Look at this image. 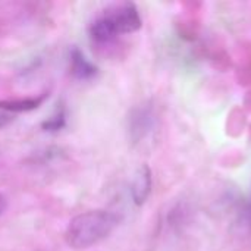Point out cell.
<instances>
[{
    "instance_id": "obj_8",
    "label": "cell",
    "mask_w": 251,
    "mask_h": 251,
    "mask_svg": "<svg viewBox=\"0 0 251 251\" xmlns=\"http://www.w3.org/2000/svg\"><path fill=\"white\" fill-rule=\"evenodd\" d=\"M10 121H12V116H10L9 113L0 112V129H1V128H4Z\"/></svg>"
},
{
    "instance_id": "obj_4",
    "label": "cell",
    "mask_w": 251,
    "mask_h": 251,
    "mask_svg": "<svg viewBox=\"0 0 251 251\" xmlns=\"http://www.w3.org/2000/svg\"><path fill=\"white\" fill-rule=\"evenodd\" d=\"M151 188H153V174L149 165H141L132 178L131 182V197L132 201L137 206H143L150 194H151Z\"/></svg>"
},
{
    "instance_id": "obj_6",
    "label": "cell",
    "mask_w": 251,
    "mask_h": 251,
    "mask_svg": "<svg viewBox=\"0 0 251 251\" xmlns=\"http://www.w3.org/2000/svg\"><path fill=\"white\" fill-rule=\"evenodd\" d=\"M46 94L38 97H26V99H6L0 100V110L4 113H22V112H31L40 107V104L44 101Z\"/></svg>"
},
{
    "instance_id": "obj_2",
    "label": "cell",
    "mask_w": 251,
    "mask_h": 251,
    "mask_svg": "<svg viewBox=\"0 0 251 251\" xmlns=\"http://www.w3.org/2000/svg\"><path fill=\"white\" fill-rule=\"evenodd\" d=\"M143 25L134 3H122L106 9L90 25V35L96 43H109L122 34H132Z\"/></svg>"
},
{
    "instance_id": "obj_9",
    "label": "cell",
    "mask_w": 251,
    "mask_h": 251,
    "mask_svg": "<svg viewBox=\"0 0 251 251\" xmlns=\"http://www.w3.org/2000/svg\"><path fill=\"white\" fill-rule=\"evenodd\" d=\"M6 207H7V200H6V197L3 194H0V216L4 213Z\"/></svg>"
},
{
    "instance_id": "obj_3",
    "label": "cell",
    "mask_w": 251,
    "mask_h": 251,
    "mask_svg": "<svg viewBox=\"0 0 251 251\" xmlns=\"http://www.w3.org/2000/svg\"><path fill=\"white\" fill-rule=\"evenodd\" d=\"M157 125V113L156 107L151 101H143L134 106L126 119V132L128 138L132 144H140L146 138H149Z\"/></svg>"
},
{
    "instance_id": "obj_7",
    "label": "cell",
    "mask_w": 251,
    "mask_h": 251,
    "mask_svg": "<svg viewBox=\"0 0 251 251\" xmlns=\"http://www.w3.org/2000/svg\"><path fill=\"white\" fill-rule=\"evenodd\" d=\"M66 124V115H65V107L63 106H57L54 113L46 119L43 124H41V128L44 131H50V132H54V131H60Z\"/></svg>"
},
{
    "instance_id": "obj_5",
    "label": "cell",
    "mask_w": 251,
    "mask_h": 251,
    "mask_svg": "<svg viewBox=\"0 0 251 251\" xmlns=\"http://www.w3.org/2000/svg\"><path fill=\"white\" fill-rule=\"evenodd\" d=\"M69 69H71V75L75 79H79V81L93 79L99 74L97 66L94 63H91L79 49H74L71 51V66H69Z\"/></svg>"
},
{
    "instance_id": "obj_1",
    "label": "cell",
    "mask_w": 251,
    "mask_h": 251,
    "mask_svg": "<svg viewBox=\"0 0 251 251\" xmlns=\"http://www.w3.org/2000/svg\"><path fill=\"white\" fill-rule=\"evenodd\" d=\"M121 224V216L110 210H90L71 219L65 241L74 250L90 249L106 240Z\"/></svg>"
}]
</instances>
